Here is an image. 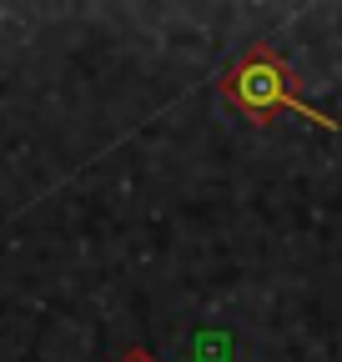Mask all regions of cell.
<instances>
[{
  "mask_svg": "<svg viewBox=\"0 0 342 362\" xmlns=\"http://www.w3.org/2000/svg\"><path fill=\"white\" fill-rule=\"evenodd\" d=\"M222 96L252 121V126H272L282 111H292V116H302V121H312V126H322V131H342L327 111H317V106H307L302 96H297V71L272 51L267 40H256L252 51H242L227 71H222Z\"/></svg>",
  "mask_w": 342,
  "mask_h": 362,
  "instance_id": "obj_1",
  "label": "cell"
},
{
  "mask_svg": "<svg viewBox=\"0 0 342 362\" xmlns=\"http://www.w3.org/2000/svg\"><path fill=\"white\" fill-rule=\"evenodd\" d=\"M121 362H156V357H151V352H146V347H131V352H126V357H121Z\"/></svg>",
  "mask_w": 342,
  "mask_h": 362,
  "instance_id": "obj_2",
  "label": "cell"
}]
</instances>
